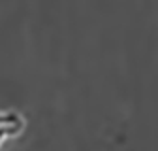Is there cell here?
I'll return each mask as SVG.
<instances>
[{
	"label": "cell",
	"mask_w": 158,
	"mask_h": 151,
	"mask_svg": "<svg viewBox=\"0 0 158 151\" xmlns=\"http://www.w3.org/2000/svg\"><path fill=\"white\" fill-rule=\"evenodd\" d=\"M25 127H27V121L23 113L13 110L0 111V145L11 138L21 136L25 132Z\"/></svg>",
	"instance_id": "obj_1"
}]
</instances>
